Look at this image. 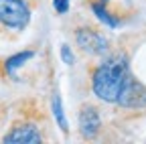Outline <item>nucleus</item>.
<instances>
[{
    "instance_id": "1",
    "label": "nucleus",
    "mask_w": 146,
    "mask_h": 144,
    "mask_svg": "<svg viewBox=\"0 0 146 144\" xmlns=\"http://www.w3.org/2000/svg\"><path fill=\"white\" fill-rule=\"evenodd\" d=\"M130 73L128 57L124 53L108 55L94 71H91V89L98 100L106 104H116L126 75Z\"/></svg>"
},
{
    "instance_id": "11",
    "label": "nucleus",
    "mask_w": 146,
    "mask_h": 144,
    "mask_svg": "<svg viewBox=\"0 0 146 144\" xmlns=\"http://www.w3.org/2000/svg\"><path fill=\"white\" fill-rule=\"evenodd\" d=\"M53 8L57 14H67L71 8V0H53Z\"/></svg>"
},
{
    "instance_id": "8",
    "label": "nucleus",
    "mask_w": 146,
    "mask_h": 144,
    "mask_svg": "<svg viewBox=\"0 0 146 144\" xmlns=\"http://www.w3.org/2000/svg\"><path fill=\"white\" fill-rule=\"evenodd\" d=\"M35 57V51H21V53H16V55H10L6 61H4V73L14 77L16 73V69H21L27 61H31Z\"/></svg>"
},
{
    "instance_id": "7",
    "label": "nucleus",
    "mask_w": 146,
    "mask_h": 144,
    "mask_svg": "<svg viewBox=\"0 0 146 144\" xmlns=\"http://www.w3.org/2000/svg\"><path fill=\"white\" fill-rule=\"evenodd\" d=\"M91 12L96 14V19L100 23H104V27H108V29H118L120 27V21L108 10V4H104L102 0H94L91 2Z\"/></svg>"
},
{
    "instance_id": "10",
    "label": "nucleus",
    "mask_w": 146,
    "mask_h": 144,
    "mask_svg": "<svg viewBox=\"0 0 146 144\" xmlns=\"http://www.w3.org/2000/svg\"><path fill=\"white\" fill-rule=\"evenodd\" d=\"M61 59H63L65 65H73V63H75V55H73V51H71V47L67 43L61 45Z\"/></svg>"
},
{
    "instance_id": "5",
    "label": "nucleus",
    "mask_w": 146,
    "mask_h": 144,
    "mask_svg": "<svg viewBox=\"0 0 146 144\" xmlns=\"http://www.w3.org/2000/svg\"><path fill=\"white\" fill-rule=\"evenodd\" d=\"M77 126H79V134L85 140H96L102 132V116L100 110L91 104H83L79 108L77 114Z\"/></svg>"
},
{
    "instance_id": "6",
    "label": "nucleus",
    "mask_w": 146,
    "mask_h": 144,
    "mask_svg": "<svg viewBox=\"0 0 146 144\" xmlns=\"http://www.w3.org/2000/svg\"><path fill=\"white\" fill-rule=\"evenodd\" d=\"M4 142H16V144H39L43 142V134H41V128L33 122H18L14 124L10 132L4 134L2 138Z\"/></svg>"
},
{
    "instance_id": "4",
    "label": "nucleus",
    "mask_w": 146,
    "mask_h": 144,
    "mask_svg": "<svg viewBox=\"0 0 146 144\" xmlns=\"http://www.w3.org/2000/svg\"><path fill=\"white\" fill-rule=\"evenodd\" d=\"M75 43L81 53L91 57H104L110 49V41L94 27H79L75 31Z\"/></svg>"
},
{
    "instance_id": "3",
    "label": "nucleus",
    "mask_w": 146,
    "mask_h": 144,
    "mask_svg": "<svg viewBox=\"0 0 146 144\" xmlns=\"http://www.w3.org/2000/svg\"><path fill=\"white\" fill-rule=\"evenodd\" d=\"M116 104L122 108H128V110H144L146 108V85L136 79L132 73H128L122 89L116 98Z\"/></svg>"
},
{
    "instance_id": "9",
    "label": "nucleus",
    "mask_w": 146,
    "mask_h": 144,
    "mask_svg": "<svg viewBox=\"0 0 146 144\" xmlns=\"http://www.w3.org/2000/svg\"><path fill=\"white\" fill-rule=\"evenodd\" d=\"M51 108H53V118H55V122H57V126L61 128V132L67 136V134H69V124H67V118H65V110H63V102H61V96H59L57 92L53 94Z\"/></svg>"
},
{
    "instance_id": "2",
    "label": "nucleus",
    "mask_w": 146,
    "mask_h": 144,
    "mask_svg": "<svg viewBox=\"0 0 146 144\" xmlns=\"http://www.w3.org/2000/svg\"><path fill=\"white\" fill-rule=\"evenodd\" d=\"M31 23V6L27 0H0V25L10 31H25Z\"/></svg>"
},
{
    "instance_id": "12",
    "label": "nucleus",
    "mask_w": 146,
    "mask_h": 144,
    "mask_svg": "<svg viewBox=\"0 0 146 144\" xmlns=\"http://www.w3.org/2000/svg\"><path fill=\"white\" fill-rule=\"evenodd\" d=\"M102 2H104V4H108V2H110V0H102Z\"/></svg>"
}]
</instances>
